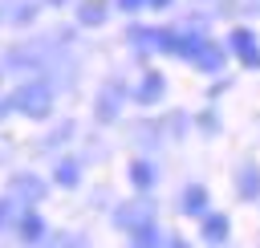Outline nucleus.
Here are the masks:
<instances>
[{"instance_id":"obj_5","label":"nucleus","mask_w":260,"mask_h":248,"mask_svg":"<svg viewBox=\"0 0 260 248\" xmlns=\"http://www.w3.org/2000/svg\"><path fill=\"white\" fill-rule=\"evenodd\" d=\"M195 65H199V69H207V73H215V69L223 65V49H219V45H207V41H203V49H199Z\"/></svg>"},{"instance_id":"obj_7","label":"nucleus","mask_w":260,"mask_h":248,"mask_svg":"<svg viewBox=\"0 0 260 248\" xmlns=\"http://www.w3.org/2000/svg\"><path fill=\"white\" fill-rule=\"evenodd\" d=\"M183 211L187 215H203L207 211V191L203 187H187L183 191Z\"/></svg>"},{"instance_id":"obj_2","label":"nucleus","mask_w":260,"mask_h":248,"mask_svg":"<svg viewBox=\"0 0 260 248\" xmlns=\"http://www.w3.org/2000/svg\"><path fill=\"white\" fill-rule=\"evenodd\" d=\"M232 49L240 53L244 65H252V69L260 65V45H256V37H252L248 28H236V33H232Z\"/></svg>"},{"instance_id":"obj_10","label":"nucleus","mask_w":260,"mask_h":248,"mask_svg":"<svg viewBox=\"0 0 260 248\" xmlns=\"http://www.w3.org/2000/svg\"><path fill=\"white\" fill-rule=\"evenodd\" d=\"M102 16H106V0H85L77 8V20L81 24H102Z\"/></svg>"},{"instance_id":"obj_8","label":"nucleus","mask_w":260,"mask_h":248,"mask_svg":"<svg viewBox=\"0 0 260 248\" xmlns=\"http://www.w3.org/2000/svg\"><path fill=\"white\" fill-rule=\"evenodd\" d=\"M240 195H244V199H256V195H260V171H256L252 163L240 171Z\"/></svg>"},{"instance_id":"obj_11","label":"nucleus","mask_w":260,"mask_h":248,"mask_svg":"<svg viewBox=\"0 0 260 248\" xmlns=\"http://www.w3.org/2000/svg\"><path fill=\"white\" fill-rule=\"evenodd\" d=\"M16 191H20V195H28V199H41V191H45V187H41V179H37V175H20V179H16Z\"/></svg>"},{"instance_id":"obj_17","label":"nucleus","mask_w":260,"mask_h":248,"mask_svg":"<svg viewBox=\"0 0 260 248\" xmlns=\"http://www.w3.org/2000/svg\"><path fill=\"white\" fill-rule=\"evenodd\" d=\"M146 4H154V8H167V4H171V0H146Z\"/></svg>"},{"instance_id":"obj_12","label":"nucleus","mask_w":260,"mask_h":248,"mask_svg":"<svg viewBox=\"0 0 260 248\" xmlns=\"http://www.w3.org/2000/svg\"><path fill=\"white\" fill-rule=\"evenodd\" d=\"M118 98H122V89H118V85H110V89H106V98H102V106H98V114H102V118H114Z\"/></svg>"},{"instance_id":"obj_16","label":"nucleus","mask_w":260,"mask_h":248,"mask_svg":"<svg viewBox=\"0 0 260 248\" xmlns=\"http://www.w3.org/2000/svg\"><path fill=\"white\" fill-rule=\"evenodd\" d=\"M167 248H191V244H187V240H171Z\"/></svg>"},{"instance_id":"obj_1","label":"nucleus","mask_w":260,"mask_h":248,"mask_svg":"<svg viewBox=\"0 0 260 248\" xmlns=\"http://www.w3.org/2000/svg\"><path fill=\"white\" fill-rule=\"evenodd\" d=\"M8 106H12V110H24L28 118H45L49 106H53V94H49L45 81H32V85H20V89L8 98Z\"/></svg>"},{"instance_id":"obj_15","label":"nucleus","mask_w":260,"mask_h":248,"mask_svg":"<svg viewBox=\"0 0 260 248\" xmlns=\"http://www.w3.org/2000/svg\"><path fill=\"white\" fill-rule=\"evenodd\" d=\"M142 4H146V0H118V8H122V12H134V8H142Z\"/></svg>"},{"instance_id":"obj_13","label":"nucleus","mask_w":260,"mask_h":248,"mask_svg":"<svg viewBox=\"0 0 260 248\" xmlns=\"http://www.w3.org/2000/svg\"><path fill=\"white\" fill-rule=\"evenodd\" d=\"M57 183H65V187L77 183V163H73V159H61V163H57Z\"/></svg>"},{"instance_id":"obj_14","label":"nucleus","mask_w":260,"mask_h":248,"mask_svg":"<svg viewBox=\"0 0 260 248\" xmlns=\"http://www.w3.org/2000/svg\"><path fill=\"white\" fill-rule=\"evenodd\" d=\"M12 224V199H0V228Z\"/></svg>"},{"instance_id":"obj_6","label":"nucleus","mask_w":260,"mask_h":248,"mask_svg":"<svg viewBox=\"0 0 260 248\" xmlns=\"http://www.w3.org/2000/svg\"><path fill=\"white\" fill-rule=\"evenodd\" d=\"M130 183H134L138 191H146V187H154V167H150L146 159H138V163H130Z\"/></svg>"},{"instance_id":"obj_9","label":"nucleus","mask_w":260,"mask_h":248,"mask_svg":"<svg viewBox=\"0 0 260 248\" xmlns=\"http://www.w3.org/2000/svg\"><path fill=\"white\" fill-rule=\"evenodd\" d=\"M20 236H24V240H32V244L45 236V220H41L32 207H28V211H24V220H20Z\"/></svg>"},{"instance_id":"obj_3","label":"nucleus","mask_w":260,"mask_h":248,"mask_svg":"<svg viewBox=\"0 0 260 248\" xmlns=\"http://www.w3.org/2000/svg\"><path fill=\"white\" fill-rule=\"evenodd\" d=\"M162 85H167V81H162V73H146V77L138 81L134 98H138L142 106H150V102H158V98H162Z\"/></svg>"},{"instance_id":"obj_4","label":"nucleus","mask_w":260,"mask_h":248,"mask_svg":"<svg viewBox=\"0 0 260 248\" xmlns=\"http://www.w3.org/2000/svg\"><path fill=\"white\" fill-rule=\"evenodd\" d=\"M203 240L223 244L228 240V215H203Z\"/></svg>"}]
</instances>
